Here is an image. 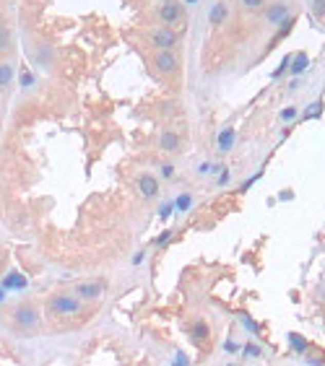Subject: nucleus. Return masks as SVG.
<instances>
[{"label":"nucleus","mask_w":325,"mask_h":366,"mask_svg":"<svg viewBox=\"0 0 325 366\" xmlns=\"http://www.w3.org/2000/svg\"><path fill=\"white\" fill-rule=\"evenodd\" d=\"M8 317H11V322L16 324V328L24 330V333L34 330L36 324H39V309H36L34 301H16L8 309Z\"/></svg>","instance_id":"1"},{"label":"nucleus","mask_w":325,"mask_h":366,"mask_svg":"<svg viewBox=\"0 0 325 366\" xmlns=\"http://www.w3.org/2000/svg\"><path fill=\"white\" fill-rule=\"evenodd\" d=\"M81 307H84V301H81L73 291H63V294H52L47 299V314L52 317H70V314H78Z\"/></svg>","instance_id":"2"},{"label":"nucleus","mask_w":325,"mask_h":366,"mask_svg":"<svg viewBox=\"0 0 325 366\" xmlns=\"http://www.w3.org/2000/svg\"><path fill=\"white\" fill-rule=\"evenodd\" d=\"M109 289V283H107V278H89V280H81V283H75V289H73V294L81 299V301H97L104 291Z\"/></svg>","instance_id":"3"},{"label":"nucleus","mask_w":325,"mask_h":366,"mask_svg":"<svg viewBox=\"0 0 325 366\" xmlns=\"http://www.w3.org/2000/svg\"><path fill=\"white\" fill-rule=\"evenodd\" d=\"M148 39H151V45H154L156 50H175V47H177V31L169 29V26L154 29V31L148 34Z\"/></svg>","instance_id":"4"},{"label":"nucleus","mask_w":325,"mask_h":366,"mask_svg":"<svg viewBox=\"0 0 325 366\" xmlns=\"http://www.w3.org/2000/svg\"><path fill=\"white\" fill-rule=\"evenodd\" d=\"M154 65H156L159 73H164V75H175L180 70V60H177V55L172 50H156Z\"/></svg>","instance_id":"5"},{"label":"nucleus","mask_w":325,"mask_h":366,"mask_svg":"<svg viewBox=\"0 0 325 366\" xmlns=\"http://www.w3.org/2000/svg\"><path fill=\"white\" fill-rule=\"evenodd\" d=\"M182 16H185V8H182L180 0H164V3L159 6V18H161V24H164V26L177 24Z\"/></svg>","instance_id":"6"},{"label":"nucleus","mask_w":325,"mask_h":366,"mask_svg":"<svg viewBox=\"0 0 325 366\" xmlns=\"http://www.w3.org/2000/svg\"><path fill=\"white\" fill-rule=\"evenodd\" d=\"M286 13H289V3L286 0H276V3H271V8L265 11V21L271 26H276V24H281L283 18H286Z\"/></svg>","instance_id":"7"},{"label":"nucleus","mask_w":325,"mask_h":366,"mask_svg":"<svg viewBox=\"0 0 325 366\" xmlns=\"http://www.w3.org/2000/svg\"><path fill=\"white\" fill-rule=\"evenodd\" d=\"M138 192L146 197V200H154L159 195V182L154 174H141L138 177Z\"/></svg>","instance_id":"8"},{"label":"nucleus","mask_w":325,"mask_h":366,"mask_svg":"<svg viewBox=\"0 0 325 366\" xmlns=\"http://www.w3.org/2000/svg\"><path fill=\"white\" fill-rule=\"evenodd\" d=\"M180 135L177 133H172V130H167V133H161V138H159V148L161 151H167V153H175V151H180Z\"/></svg>","instance_id":"9"},{"label":"nucleus","mask_w":325,"mask_h":366,"mask_svg":"<svg viewBox=\"0 0 325 366\" xmlns=\"http://www.w3.org/2000/svg\"><path fill=\"white\" fill-rule=\"evenodd\" d=\"M229 18V6L226 3H214V8L208 11V24L211 26H221Z\"/></svg>","instance_id":"10"},{"label":"nucleus","mask_w":325,"mask_h":366,"mask_svg":"<svg viewBox=\"0 0 325 366\" xmlns=\"http://www.w3.org/2000/svg\"><path fill=\"white\" fill-rule=\"evenodd\" d=\"M190 335H193L195 343L208 340V322H206V319H193V324H190Z\"/></svg>","instance_id":"11"},{"label":"nucleus","mask_w":325,"mask_h":366,"mask_svg":"<svg viewBox=\"0 0 325 366\" xmlns=\"http://www.w3.org/2000/svg\"><path fill=\"white\" fill-rule=\"evenodd\" d=\"M0 286H3V289H13V291H21V289H26V278H24L21 273H8Z\"/></svg>","instance_id":"12"},{"label":"nucleus","mask_w":325,"mask_h":366,"mask_svg":"<svg viewBox=\"0 0 325 366\" xmlns=\"http://www.w3.org/2000/svg\"><path fill=\"white\" fill-rule=\"evenodd\" d=\"M234 128H224L221 133H219V151L221 153H229L232 151V146H234Z\"/></svg>","instance_id":"13"},{"label":"nucleus","mask_w":325,"mask_h":366,"mask_svg":"<svg viewBox=\"0 0 325 366\" xmlns=\"http://www.w3.org/2000/svg\"><path fill=\"white\" fill-rule=\"evenodd\" d=\"M11 47H13V34L3 21H0V52H8Z\"/></svg>","instance_id":"14"},{"label":"nucleus","mask_w":325,"mask_h":366,"mask_svg":"<svg viewBox=\"0 0 325 366\" xmlns=\"http://www.w3.org/2000/svg\"><path fill=\"white\" fill-rule=\"evenodd\" d=\"M307 65H310V57H307V52H297V57L292 60V75H299V73H304V70H307Z\"/></svg>","instance_id":"15"},{"label":"nucleus","mask_w":325,"mask_h":366,"mask_svg":"<svg viewBox=\"0 0 325 366\" xmlns=\"http://www.w3.org/2000/svg\"><path fill=\"white\" fill-rule=\"evenodd\" d=\"M289 345H292L297 353H304V351H307V340H304L299 333H289Z\"/></svg>","instance_id":"16"},{"label":"nucleus","mask_w":325,"mask_h":366,"mask_svg":"<svg viewBox=\"0 0 325 366\" xmlns=\"http://www.w3.org/2000/svg\"><path fill=\"white\" fill-rule=\"evenodd\" d=\"M13 78V68L8 63H0V86H8Z\"/></svg>","instance_id":"17"},{"label":"nucleus","mask_w":325,"mask_h":366,"mask_svg":"<svg viewBox=\"0 0 325 366\" xmlns=\"http://www.w3.org/2000/svg\"><path fill=\"white\" fill-rule=\"evenodd\" d=\"M242 356H245V358H260V356H263V348L255 345V343H247L245 348H242Z\"/></svg>","instance_id":"18"},{"label":"nucleus","mask_w":325,"mask_h":366,"mask_svg":"<svg viewBox=\"0 0 325 366\" xmlns=\"http://www.w3.org/2000/svg\"><path fill=\"white\" fill-rule=\"evenodd\" d=\"M193 206V195H187V192H182L177 200H175V211H187Z\"/></svg>","instance_id":"19"},{"label":"nucleus","mask_w":325,"mask_h":366,"mask_svg":"<svg viewBox=\"0 0 325 366\" xmlns=\"http://www.w3.org/2000/svg\"><path fill=\"white\" fill-rule=\"evenodd\" d=\"M239 3H242V8H247V11H260L268 0H239Z\"/></svg>","instance_id":"20"},{"label":"nucleus","mask_w":325,"mask_h":366,"mask_svg":"<svg viewBox=\"0 0 325 366\" xmlns=\"http://www.w3.org/2000/svg\"><path fill=\"white\" fill-rule=\"evenodd\" d=\"M172 213H175V202H161V208H159V218H164V221H167Z\"/></svg>","instance_id":"21"},{"label":"nucleus","mask_w":325,"mask_h":366,"mask_svg":"<svg viewBox=\"0 0 325 366\" xmlns=\"http://www.w3.org/2000/svg\"><path fill=\"white\" fill-rule=\"evenodd\" d=\"M312 16L315 18L325 16V0H312Z\"/></svg>","instance_id":"22"},{"label":"nucleus","mask_w":325,"mask_h":366,"mask_svg":"<svg viewBox=\"0 0 325 366\" xmlns=\"http://www.w3.org/2000/svg\"><path fill=\"white\" fill-rule=\"evenodd\" d=\"M161 177L172 179V177H175V167H172V164H164V167H161Z\"/></svg>","instance_id":"23"},{"label":"nucleus","mask_w":325,"mask_h":366,"mask_svg":"<svg viewBox=\"0 0 325 366\" xmlns=\"http://www.w3.org/2000/svg\"><path fill=\"white\" fill-rule=\"evenodd\" d=\"M297 117V107H292V109H283L281 112V119H294Z\"/></svg>","instance_id":"24"},{"label":"nucleus","mask_w":325,"mask_h":366,"mask_svg":"<svg viewBox=\"0 0 325 366\" xmlns=\"http://www.w3.org/2000/svg\"><path fill=\"white\" fill-rule=\"evenodd\" d=\"M169 239H172V231H169V229H167V234H161V236H159V239H156V244H159V247H164V244H167V241H169Z\"/></svg>","instance_id":"25"},{"label":"nucleus","mask_w":325,"mask_h":366,"mask_svg":"<svg viewBox=\"0 0 325 366\" xmlns=\"http://www.w3.org/2000/svg\"><path fill=\"white\" fill-rule=\"evenodd\" d=\"M242 322H245V328H247V330H253V333H258V324H255L253 319H247L245 314H242Z\"/></svg>","instance_id":"26"},{"label":"nucleus","mask_w":325,"mask_h":366,"mask_svg":"<svg viewBox=\"0 0 325 366\" xmlns=\"http://www.w3.org/2000/svg\"><path fill=\"white\" fill-rule=\"evenodd\" d=\"M211 172H214L211 164H200V167H198V174H211Z\"/></svg>","instance_id":"27"},{"label":"nucleus","mask_w":325,"mask_h":366,"mask_svg":"<svg viewBox=\"0 0 325 366\" xmlns=\"http://www.w3.org/2000/svg\"><path fill=\"white\" fill-rule=\"evenodd\" d=\"M224 348H226V351H229V353H234V351H239V348H237V343H234V340H226V343H224Z\"/></svg>","instance_id":"28"},{"label":"nucleus","mask_w":325,"mask_h":366,"mask_svg":"<svg viewBox=\"0 0 325 366\" xmlns=\"http://www.w3.org/2000/svg\"><path fill=\"white\" fill-rule=\"evenodd\" d=\"M3 299H6V289H3V286H0V301H3Z\"/></svg>","instance_id":"29"},{"label":"nucleus","mask_w":325,"mask_h":366,"mask_svg":"<svg viewBox=\"0 0 325 366\" xmlns=\"http://www.w3.org/2000/svg\"><path fill=\"white\" fill-rule=\"evenodd\" d=\"M310 3H312V0H310Z\"/></svg>","instance_id":"30"}]
</instances>
